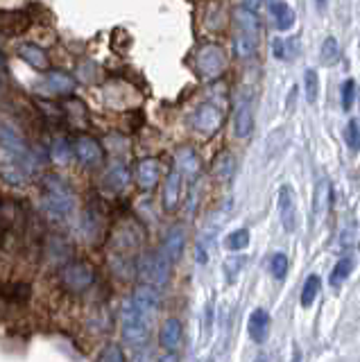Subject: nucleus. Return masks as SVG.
I'll return each mask as SVG.
<instances>
[{"instance_id": "c03bdc74", "label": "nucleus", "mask_w": 360, "mask_h": 362, "mask_svg": "<svg viewBox=\"0 0 360 362\" xmlns=\"http://www.w3.org/2000/svg\"><path fill=\"white\" fill-rule=\"evenodd\" d=\"M254 362H270V358L265 356V353H261V356H256V360Z\"/></svg>"}, {"instance_id": "473e14b6", "label": "nucleus", "mask_w": 360, "mask_h": 362, "mask_svg": "<svg viewBox=\"0 0 360 362\" xmlns=\"http://www.w3.org/2000/svg\"><path fill=\"white\" fill-rule=\"evenodd\" d=\"M64 113H66L73 122H84V120H89V111H86L84 102H80V100H66Z\"/></svg>"}, {"instance_id": "bb28decb", "label": "nucleus", "mask_w": 360, "mask_h": 362, "mask_svg": "<svg viewBox=\"0 0 360 362\" xmlns=\"http://www.w3.org/2000/svg\"><path fill=\"white\" fill-rule=\"evenodd\" d=\"M3 299L10 304H25L30 299V286L28 283H7L3 288Z\"/></svg>"}, {"instance_id": "c9c22d12", "label": "nucleus", "mask_w": 360, "mask_h": 362, "mask_svg": "<svg viewBox=\"0 0 360 362\" xmlns=\"http://www.w3.org/2000/svg\"><path fill=\"white\" fill-rule=\"evenodd\" d=\"M270 272H272V276H275V279H284L286 276V272H288V256L286 253H275V256H272V260H270Z\"/></svg>"}, {"instance_id": "6ab92c4d", "label": "nucleus", "mask_w": 360, "mask_h": 362, "mask_svg": "<svg viewBox=\"0 0 360 362\" xmlns=\"http://www.w3.org/2000/svg\"><path fill=\"white\" fill-rule=\"evenodd\" d=\"M136 183L143 190H152L156 183H159V177H161V166L156 159H140L136 163Z\"/></svg>"}, {"instance_id": "e433bc0d", "label": "nucleus", "mask_w": 360, "mask_h": 362, "mask_svg": "<svg viewBox=\"0 0 360 362\" xmlns=\"http://www.w3.org/2000/svg\"><path fill=\"white\" fill-rule=\"evenodd\" d=\"M340 95H342V109L349 111L351 106H354V95H356V84H354V80H347V82L342 84Z\"/></svg>"}, {"instance_id": "393cba45", "label": "nucleus", "mask_w": 360, "mask_h": 362, "mask_svg": "<svg viewBox=\"0 0 360 362\" xmlns=\"http://www.w3.org/2000/svg\"><path fill=\"white\" fill-rule=\"evenodd\" d=\"M73 145H70L66 138H54L52 145H50V159L54 161V163H68L70 159H73Z\"/></svg>"}, {"instance_id": "4be33fe9", "label": "nucleus", "mask_w": 360, "mask_h": 362, "mask_svg": "<svg viewBox=\"0 0 360 362\" xmlns=\"http://www.w3.org/2000/svg\"><path fill=\"white\" fill-rule=\"evenodd\" d=\"M182 333H184L182 321L175 319V317H170V319L163 321V326L159 330V344L166 351H172L175 346H179V342H182Z\"/></svg>"}, {"instance_id": "1a4fd4ad", "label": "nucleus", "mask_w": 360, "mask_h": 362, "mask_svg": "<svg viewBox=\"0 0 360 362\" xmlns=\"http://www.w3.org/2000/svg\"><path fill=\"white\" fill-rule=\"evenodd\" d=\"M73 154L84 168H100L105 163V148L93 136H77L73 141Z\"/></svg>"}, {"instance_id": "37998d69", "label": "nucleus", "mask_w": 360, "mask_h": 362, "mask_svg": "<svg viewBox=\"0 0 360 362\" xmlns=\"http://www.w3.org/2000/svg\"><path fill=\"white\" fill-rule=\"evenodd\" d=\"M295 98H297V87H293L290 95H288V109H293L295 106Z\"/></svg>"}, {"instance_id": "dca6fc26", "label": "nucleus", "mask_w": 360, "mask_h": 362, "mask_svg": "<svg viewBox=\"0 0 360 362\" xmlns=\"http://www.w3.org/2000/svg\"><path fill=\"white\" fill-rule=\"evenodd\" d=\"M254 132V104L252 100H240V104L236 106L233 113V134L238 138H247Z\"/></svg>"}, {"instance_id": "6e6552de", "label": "nucleus", "mask_w": 360, "mask_h": 362, "mask_svg": "<svg viewBox=\"0 0 360 362\" xmlns=\"http://www.w3.org/2000/svg\"><path fill=\"white\" fill-rule=\"evenodd\" d=\"M222 120H224V113L213 102H202L191 118L195 132H200L202 136H213L222 127Z\"/></svg>"}, {"instance_id": "ea45409f", "label": "nucleus", "mask_w": 360, "mask_h": 362, "mask_svg": "<svg viewBox=\"0 0 360 362\" xmlns=\"http://www.w3.org/2000/svg\"><path fill=\"white\" fill-rule=\"evenodd\" d=\"M261 5H263V0H242V7H247V10H252V12H256Z\"/></svg>"}, {"instance_id": "4c0bfd02", "label": "nucleus", "mask_w": 360, "mask_h": 362, "mask_svg": "<svg viewBox=\"0 0 360 362\" xmlns=\"http://www.w3.org/2000/svg\"><path fill=\"white\" fill-rule=\"evenodd\" d=\"M98 362H125V356H123V349L118 344H109L107 349L100 353Z\"/></svg>"}, {"instance_id": "f03ea898", "label": "nucleus", "mask_w": 360, "mask_h": 362, "mask_svg": "<svg viewBox=\"0 0 360 362\" xmlns=\"http://www.w3.org/2000/svg\"><path fill=\"white\" fill-rule=\"evenodd\" d=\"M233 50L240 59L252 57L258 48V19L247 7H236L233 10Z\"/></svg>"}, {"instance_id": "c85d7f7f", "label": "nucleus", "mask_w": 360, "mask_h": 362, "mask_svg": "<svg viewBox=\"0 0 360 362\" xmlns=\"http://www.w3.org/2000/svg\"><path fill=\"white\" fill-rule=\"evenodd\" d=\"M319 276L317 274H310L308 279H306V283H304V288H301V297H299V302H301V306L304 308H310L313 306V302H315V297L319 295Z\"/></svg>"}, {"instance_id": "39448f33", "label": "nucleus", "mask_w": 360, "mask_h": 362, "mask_svg": "<svg viewBox=\"0 0 360 362\" xmlns=\"http://www.w3.org/2000/svg\"><path fill=\"white\" fill-rule=\"evenodd\" d=\"M170 267L172 263L163 256L161 249L136 260V272L140 274V279H143V283H150L154 288L166 286L170 279Z\"/></svg>"}, {"instance_id": "f8f14e48", "label": "nucleus", "mask_w": 360, "mask_h": 362, "mask_svg": "<svg viewBox=\"0 0 360 362\" xmlns=\"http://www.w3.org/2000/svg\"><path fill=\"white\" fill-rule=\"evenodd\" d=\"M279 218L288 234H293L297 229V197L288 183L279 188Z\"/></svg>"}, {"instance_id": "ddd939ff", "label": "nucleus", "mask_w": 360, "mask_h": 362, "mask_svg": "<svg viewBox=\"0 0 360 362\" xmlns=\"http://www.w3.org/2000/svg\"><path fill=\"white\" fill-rule=\"evenodd\" d=\"M82 234L89 242H98L105 234V215L96 204H89L82 215Z\"/></svg>"}, {"instance_id": "7c9ffc66", "label": "nucleus", "mask_w": 360, "mask_h": 362, "mask_svg": "<svg viewBox=\"0 0 360 362\" xmlns=\"http://www.w3.org/2000/svg\"><path fill=\"white\" fill-rule=\"evenodd\" d=\"M351 269H354V260H351L349 256L340 258L338 263H335L333 272H331V286H333V288L342 286V283L347 281V276L351 274Z\"/></svg>"}, {"instance_id": "c756f323", "label": "nucleus", "mask_w": 360, "mask_h": 362, "mask_svg": "<svg viewBox=\"0 0 360 362\" xmlns=\"http://www.w3.org/2000/svg\"><path fill=\"white\" fill-rule=\"evenodd\" d=\"M338 59H340V45H338V41H335L333 36L324 38L322 48H319V61H322L324 66H333Z\"/></svg>"}, {"instance_id": "79ce46f5", "label": "nucleus", "mask_w": 360, "mask_h": 362, "mask_svg": "<svg viewBox=\"0 0 360 362\" xmlns=\"http://www.w3.org/2000/svg\"><path fill=\"white\" fill-rule=\"evenodd\" d=\"M290 362H304V356H301V349H299V346H295V349H293V358H290Z\"/></svg>"}, {"instance_id": "72a5a7b5", "label": "nucleus", "mask_w": 360, "mask_h": 362, "mask_svg": "<svg viewBox=\"0 0 360 362\" xmlns=\"http://www.w3.org/2000/svg\"><path fill=\"white\" fill-rule=\"evenodd\" d=\"M344 141H347V148L351 152H360V122L358 120L347 122V127H344Z\"/></svg>"}, {"instance_id": "7ed1b4c3", "label": "nucleus", "mask_w": 360, "mask_h": 362, "mask_svg": "<svg viewBox=\"0 0 360 362\" xmlns=\"http://www.w3.org/2000/svg\"><path fill=\"white\" fill-rule=\"evenodd\" d=\"M150 321H152L150 315H145L134 302H131V299H127L120 308L123 340L127 342L129 346H134V349L145 346L147 337H150Z\"/></svg>"}, {"instance_id": "b1692460", "label": "nucleus", "mask_w": 360, "mask_h": 362, "mask_svg": "<svg viewBox=\"0 0 360 362\" xmlns=\"http://www.w3.org/2000/svg\"><path fill=\"white\" fill-rule=\"evenodd\" d=\"M272 55L279 61H293L299 55V38L297 36H279L272 41Z\"/></svg>"}, {"instance_id": "a211bd4d", "label": "nucleus", "mask_w": 360, "mask_h": 362, "mask_svg": "<svg viewBox=\"0 0 360 362\" xmlns=\"http://www.w3.org/2000/svg\"><path fill=\"white\" fill-rule=\"evenodd\" d=\"M129 299H131V302H134L145 315H150V317H154V313L159 310V304H161L159 288L150 286V283H143V286H138V288L134 290V295H131Z\"/></svg>"}, {"instance_id": "58836bf2", "label": "nucleus", "mask_w": 360, "mask_h": 362, "mask_svg": "<svg viewBox=\"0 0 360 362\" xmlns=\"http://www.w3.org/2000/svg\"><path fill=\"white\" fill-rule=\"evenodd\" d=\"M242 263H245V258H229V260H226V263H224V272H226V279H229V281H233V279H236V274L240 272Z\"/></svg>"}, {"instance_id": "9b49d317", "label": "nucleus", "mask_w": 360, "mask_h": 362, "mask_svg": "<svg viewBox=\"0 0 360 362\" xmlns=\"http://www.w3.org/2000/svg\"><path fill=\"white\" fill-rule=\"evenodd\" d=\"M43 87L48 89L52 95L68 98L75 93L77 80L66 71H52V68H48V71L43 73Z\"/></svg>"}, {"instance_id": "412c9836", "label": "nucleus", "mask_w": 360, "mask_h": 362, "mask_svg": "<svg viewBox=\"0 0 360 362\" xmlns=\"http://www.w3.org/2000/svg\"><path fill=\"white\" fill-rule=\"evenodd\" d=\"M175 168L184 177L195 179V177L200 174V159H198V154H195V150L193 148H179L175 154Z\"/></svg>"}, {"instance_id": "423d86ee", "label": "nucleus", "mask_w": 360, "mask_h": 362, "mask_svg": "<svg viewBox=\"0 0 360 362\" xmlns=\"http://www.w3.org/2000/svg\"><path fill=\"white\" fill-rule=\"evenodd\" d=\"M195 68H198V73L204 77V80H215V77H220L226 68L224 50L215 43L202 45L198 50V55H195Z\"/></svg>"}, {"instance_id": "f704fd0d", "label": "nucleus", "mask_w": 360, "mask_h": 362, "mask_svg": "<svg viewBox=\"0 0 360 362\" xmlns=\"http://www.w3.org/2000/svg\"><path fill=\"white\" fill-rule=\"evenodd\" d=\"M326 202H328V183L322 179L317 183L315 190V204H313V211H315V218H322L326 213Z\"/></svg>"}, {"instance_id": "4468645a", "label": "nucleus", "mask_w": 360, "mask_h": 362, "mask_svg": "<svg viewBox=\"0 0 360 362\" xmlns=\"http://www.w3.org/2000/svg\"><path fill=\"white\" fill-rule=\"evenodd\" d=\"M17 55L25 61L30 68H34L39 73H45L50 68V59H48V52H45L39 43L32 41H23L19 48H17Z\"/></svg>"}, {"instance_id": "2f4dec72", "label": "nucleus", "mask_w": 360, "mask_h": 362, "mask_svg": "<svg viewBox=\"0 0 360 362\" xmlns=\"http://www.w3.org/2000/svg\"><path fill=\"white\" fill-rule=\"evenodd\" d=\"M247 245H249V231L247 229L231 231V234L226 236V240H224V247L229 251H242Z\"/></svg>"}, {"instance_id": "a878e982", "label": "nucleus", "mask_w": 360, "mask_h": 362, "mask_svg": "<svg viewBox=\"0 0 360 362\" xmlns=\"http://www.w3.org/2000/svg\"><path fill=\"white\" fill-rule=\"evenodd\" d=\"M213 172L220 181H229L236 174V159H233V154H220L213 166Z\"/></svg>"}, {"instance_id": "20e7f679", "label": "nucleus", "mask_w": 360, "mask_h": 362, "mask_svg": "<svg viewBox=\"0 0 360 362\" xmlns=\"http://www.w3.org/2000/svg\"><path fill=\"white\" fill-rule=\"evenodd\" d=\"M59 283L66 292H86L96 283V269L86 260H70L59 269Z\"/></svg>"}, {"instance_id": "a19ab883", "label": "nucleus", "mask_w": 360, "mask_h": 362, "mask_svg": "<svg viewBox=\"0 0 360 362\" xmlns=\"http://www.w3.org/2000/svg\"><path fill=\"white\" fill-rule=\"evenodd\" d=\"M156 362H179V356H177V353L168 351V353H163V356L156 360Z\"/></svg>"}, {"instance_id": "9d476101", "label": "nucleus", "mask_w": 360, "mask_h": 362, "mask_svg": "<svg viewBox=\"0 0 360 362\" xmlns=\"http://www.w3.org/2000/svg\"><path fill=\"white\" fill-rule=\"evenodd\" d=\"M131 172L129 168L123 163V161H116L103 172V179H100V188H103L107 195H120V192L129 186Z\"/></svg>"}, {"instance_id": "f257e3e1", "label": "nucleus", "mask_w": 360, "mask_h": 362, "mask_svg": "<svg viewBox=\"0 0 360 362\" xmlns=\"http://www.w3.org/2000/svg\"><path fill=\"white\" fill-rule=\"evenodd\" d=\"M41 206L52 220H66L75 213V190L59 174H45L41 179Z\"/></svg>"}, {"instance_id": "49530a36", "label": "nucleus", "mask_w": 360, "mask_h": 362, "mask_svg": "<svg viewBox=\"0 0 360 362\" xmlns=\"http://www.w3.org/2000/svg\"><path fill=\"white\" fill-rule=\"evenodd\" d=\"M272 3H279V0H270V5H272Z\"/></svg>"}, {"instance_id": "a18cd8bd", "label": "nucleus", "mask_w": 360, "mask_h": 362, "mask_svg": "<svg viewBox=\"0 0 360 362\" xmlns=\"http://www.w3.org/2000/svg\"><path fill=\"white\" fill-rule=\"evenodd\" d=\"M317 7H322V10H324V7H326V0H317Z\"/></svg>"}, {"instance_id": "5701e85b", "label": "nucleus", "mask_w": 360, "mask_h": 362, "mask_svg": "<svg viewBox=\"0 0 360 362\" xmlns=\"http://www.w3.org/2000/svg\"><path fill=\"white\" fill-rule=\"evenodd\" d=\"M270 12H272V19H275V25L281 32H288V30L295 27L297 23V14L286 0H279V3H272L270 5Z\"/></svg>"}, {"instance_id": "f3484780", "label": "nucleus", "mask_w": 360, "mask_h": 362, "mask_svg": "<svg viewBox=\"0 0 360 362\" xmlns=\"http://www.w3.org/2000/svg\"><path fill=\"white\" fill-rule=\"evenodd\" d=\"M184 247H186V231L184 227H172L168 229L166 238H163V245H161V253L166 256L170 263H177L179 258H182L184 253Z\"/></svg>"}, {"instance_id": "cd10ccee", "label": "nucleus", "mask_w": 360, "mask_h": 362, "mask_svg": "<svg viewBox=\"0 0 360 362\" xmlns=\"http://www.w3.org/2000/svg\"><path fill=\"white\" fill-rule=\"evenodd\" d=\"M304 95H306L308 104H315L319 98V75L315 68H308L304 73Z\"/></svg>"}, {"instance_id": "0eeeda50", "label": "nucleus", "mask_w": 360, "mask_h": 362, "mask_svg": "<svg viewBox=\"0 0 360 362\" xmlns=\"http://www.w3.org/2000/svg\"><path fill=\"white\" fill-rule=\"evenodd\" d=\"M32 170H34V166H30L28 161L14 157L10 152H5L3 157H0V179H3L7 186H14V188L25 186L30 181V177H32Z\"/></svg>"}, {"instance_id": "2eb2a0df", "label": "nucleus", "mask_w": 360, "mask_h": 362, "mask_svg": "<svg viewBox=\"0 0 360 362\" xmlns=\"http://www.w3.org/2000/svg\"><path fill=\"white\" fill-rule=\"evenodd\" d=\"M182 183H184V174L172 168L168 172L166 181H163V209L172 213L182 202Z\"/></svg>"}, {"instance_id": "aec40b11", "label": "nucleus", "mask_w": 360, "mask_h": 362, "mask_svg": "<svg viewBox=\"0 0 360 362\" xmlns=\"http://www.w3.org/2000/svg\"><path fill=\"white\" fill-rule=\"evenodd\" d=\"M247 333L256 344H263L268 340L270 333V315L263 308H256V310L249 315V324H247Z\"/></svg>"}]
</instances>
